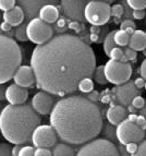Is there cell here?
<instances>
[{"mask_svg":"<svg viewBox=\"0 0 146 156\" xmlns=\"http://www.w3.org/2000/svg\"><path fill=\"white\" fill-rule=\"evenodd\" d=\"M31 67L38 89L63 96L76 92L83 79L93 76L96 58L93 48L80 37L60 34L35 47Z\"/></svg>","mask_w":146,"mask_h":156,"instance_id":"obj_1","label":"cell"},{"mask_svg":"<svg viewBox=\"0 0 146 156\" xmlns=\"http://www.w3.org/2000/svg\"><path fill=\"white\" fill-rule=\"evenodd\" d=\"M50 126L58 138L69 144H85L94 140L103 128L98 106L83 96L61 98L50 112Z\"/></svg>","mask_w":146,"mask_h":156,"instance_id":"obj_2","label":"cell"},{"mask_svg":"<svg viewBox=\"0 0 146 156\" xmlns=\"http://www.w3.org/2000/svg\"><path fill=\"white\" fill-rule=\"evenodd\" d=\"M40 117L27 104L7 105L0 114V132L9 143L21 145L31 140Z\"/></svg>","mask_w":146,"mask_h":156,"instance_id":"obj_3","label":"cell"},{"mask_svg":"<svg viewBox=\"0 0 146 156\" xmlns=\"http://www.w3.org/2000/svg\"><path fill=\"white\" fill-rule=\"evenodd\" d=\"M22 52L18 43L0 34V84H5L21 67Z\"/></svg>","mask_w":146,"mask_h":156,"instance_id":"obj_4","label":"cell"},{"mask_svg":"<svg viewBox=\"0 0 146 156\" xmlns=\"http://www.w3.org/2000/svg\"><path fill=\"white\" fill-rule=\"evenodd\" d=\"M75 156H121L115 144L106 139H94L85 143Z\"/></svg>","mask_w":146,"mask_h":156,"instance_id":"obj_5","label":"cell"},{"mask_svg":"<svg viewBox=\"0 0 146 156\" xmlns=\"http://www.w3.org/2000/svg\"><path fill=\"white\" fill-rule=\"evenodd\" d=\"M111 13L110 5L106 1H87L84 9V18L93 26H99L109 21Z\"/></svg>","mask_w":146,"mask_h":156,"instance_id":"obj_6","label":"cell"},{"mask_svg":"<svg viewBox=\"0 0 146 156\" xmlns=\"http://www.w3.org/2000/svg\"><path fill=\"white\" fill-rule=\"evenodd\" d=\"M105 76L109 83L121 85L127 83L132 76V67L129 62H121L117 60H108L104 66Z\"/></svg>","mask_w":146,"mask_h":156,"instance_id":"obj_7","label":"cell"},{"mask_svg":"<svg viewBox=\"0 0 146 156\" xmlns=\"http://www.w3.org/2000/svg\"><path fill=\"white\" fill-rule=\"evenodd\" d=\"M26 35L29 41L38 46L49 42L54 35V30L49 24L45 23L39 18H35L26 24Z\"/></svg>","mask_w":146,"mask_h":156,"instance_id":"obj_8","label":"cell"},{"mask_svg":"<svg viewBox=\"0 0 146 156\" xmlns=\"http://www.w3.org/2000/svg\"><path fill=\"white\" fill-rule=\"evenodd\" d=\"M118 141L120 142L122 145L131 143H137L143 141L145 138V131L142 130L136 123L131 122L130 120L124 119L122 122L118 125L117 130H116Z\"/></svg>","mask_w":146,"mask_h":156,"instance_id":"obj_9","label":"cell"},{"mask_svg":"<svg viewBox=\"0 0 146 156\" xmlns=\"http://www.w3.org/2000/svg\"><path fill=\"white\" fill-rule=\"evenodd\" d=\"M31 140L35 147L49 148L57 144L58 135L51 126L39 125L32 134Z\"/></svg>","mask_w":146,"mask_h":156,"instance_id":"obj_10","label":"cell"},{"mask_svg":"<svg viewBox=\"0 0 146 156\" xmlns=\"http://www.w3.org/2000/svg\"><path fill=\"white\" fill-rule=\"evenodd\" d=\"M112 93L118 103L123 107L131 105L132 99L140 95V91L135 87L133 81H128L124 84L117 85L112 89Z\"/></svg>","mask_w":146,"mask_h":156,"instance_id":"obj_11","label":"cell"},{"mask_svg":"<svg viewBox=\"0 0 146 156\" xmlns=\"http://www.w3.org/2000/svg\"><path fill=\"white\" fill-rule=\"evenodd\" d=\"M87 1H69L64 0L61 1V9L67 18L71 19L74 22L85 21L84 18V9Z\"/></svg>","mask_w":146,"mask_h":156,"instance_id":"obj_12","label":"cell"},{"mask_svg":"<svg viewBox=\"0 0 146 156\" xmlns=\"http://www.w3.org/2000/svg\"><path fill=\"white\" fill-rule=\"evenodd\" d=\"M32 107L38 115H50L55 106L54 98L49 93L37 92L32 98Z\"/></svg>","mask_w":146,"mask_h":156,"instance_id":"obj_13","label":"cell"},{"mask_svg":"<svg viewBox=\"0 0 146 156\" xmlns=\"http://www.w3.org/2000/svg\"><path fill=\"white\" fill-rule=\"evenodd\" d=\"M13 81H14V84L24 87V89L34 87L36 80H35L34 71L31 66H21L14 73Z\"/></svg>","mask_w":146,"mask_h":156,"instance_id":"obj_14","label":"cell"},{"mask_svg":"<svg viewBox=\"0 0 146 156\" xmlns=\"http://www.w3.org/2000/svg\"><path fill=\"white\" fill-rule=\"evenodd\" d=\"M29 97V91L16 84H11L7 87L5 99L10 105H23Z\"/></svg>","mask_w":146,"mask_h":156,"instance_id":"obj_15","label":"cell"},{"mask_svg":"<svg viewBox=\"0 0 146 156\" xmlns=\"http://www.w3.org/2000/svg\"><path fill=\"white\" fill-rule=\"evenodd\" d=\"M24 19L25 14L20 5H16L11 10L3 12V21L9 23L11 26H20L23 23Z\"/></svg>","mask_w":146,"mask_h":156,"instance_id":"obj_16","label":"cell"},{"mask_svg":"<svg viewBox=\"0 0 146 156\" xmlns=\"http://www.w3.org/2000/svg\"><path fill=\"white\" fill-rule=\"evenodd\" d=\"M38 18L44 21L45 23L50 24L55 23L59 20V10L55 5L52 3H48L42 7V9L39 10Z\"/></svg>","mask_w":146,"mask_h":156,"instance_id":"obj_17","label":"cell"},{"mask_svg":"<svg viewBox=\"0 0 146 156\" xmlns=\"http://www.w3.org/2000/svg\"><path fill=\"white\" fill-rule=\"evenodd\" d=\"M19 3H20L22 10L24 11V14L29 19L33 20L35 19V16H37L42 7L51 2L49 1H20Z\"/></svg>","mask_w":146,"mask_h":156,"instance_id":"obj_18","label":"cell"},{"mask_svg":"<svg viewBox=\"0 0 146 156\" xmlns=\"http://www.w3.org/2000/svg\"><path fill=\"white\" fill-rule=\"evenodd\" d=\"M125 116H127V110L121 105L111 104L110 108L106 112V117H107L108 121L115 126H118L120 122H122L125 119Z\"/></svg>","mask_w":146,"mask_h":156,"instance_id":"obj_19","label":"cell"},{"mask_svg":"<svg viewBox=\"0 0 146 156\" xmlns=\"http://www.w3.org/2000/svg\"><path fill=\"white\" fill-rule=\"evenodd\" d=\"M129 48L133 49L134 51H141L146 48V33L141 30H135L130 36L129 41Z\"/></svg>","mask_w":146,"mask_h":156,"instance_id":"obj_20","label":"cell"},{"mask_svg":"<svg viewBox=\"0 0 146 156\" xmlns=\"http://www.w3.org/2000/svg\"><path fill=\"white\" fill-rule=\"evenodd\" d=\"M52 156H75V153L70 145L65 143H58L54 146Z\"/></svg>","mask_w":146,"mask_h":156,"instance_id":"obj_21","label":"cell"},{"mask_svg":"<svg viewBox=\"0 0 146 156\" xmlns=\"http://www.w3.org/2000/svg\"><path fill=\"white\" fill-rule=\"evenodd\" d=\"M115 33H116V31H112V32H110V33H108L104 39V51L108 57H109V54H110V51H111V49H113L115 47H117V45L115 44V39H113Z\"/></svg>","mask_w":146,"mask_h":156,"instance_id":"obj_22","label":"cell"},{"mask_svg":"<svg viewBox=\"0 0 146 156\" xmlns=\"http://www.w3.org/2000/svg\"><path fill=\"white\" fill-rule=\"evenodd\" d=\"M113 39H115V44L116 45H118V46H124L125 47L127 45H129L130 36H129L128 34L125 33L124 31H121V30H119V31H116Z\"/></svg>","mask_w":146,"mask_h":156,"instance_id":"obj_23","label":"cell"},{"mask_svg":"<svg viewBox=\"0 0 146 156\" xmlns=\"http://www.w3.org/2000/svg\"><path fill=\"white\" fill-rule=\"evenodd\" d=\"M94 89V82L91 78H86L78 83V90L82 93H91Z\"/></svg>","mask_w":146,"mask_h":156,"instance_id":"obj_24","label":"cell"},{"mask_svg":"<svg viewBox=\"0 0 146 156\" xmlns=\"http://www.w3.org/2000/svg\"><path fill=\"white\" fill-rule=\"evenodd\" d=\"M93 76H94V80L96 81L98 84L105 85V84L108 83L107 79L105 76L104 66H99V67L95 68V71H94V73H93Z\"/></svg>","mask_w":146,"mask_h":156,"instance_id":"obj_25","label":"cell"},{"mask_svg":"<svg viewBox=\"0 0 146 156\" xmlns=\"http://www.w3.org/2000/svg\"><path fill=\"white\" fill-rule=\"evenodd\" d=\"M14 36L18 41L20 42H26L29 41L27 35H26V24H21L20 26H18L14 31Z\"/></svg>","mask_w":146,"mask_h":156,"instance_id":"obj_26","label":"cell"},{"mask_svg":"<svg viewBox=\"0 0 146 156\" xmlns=\"http://www.w3.org/2000/svg\"><path fill=\"white\" fill-rule=\"evenodd\" d=\"M131 9L134 10H145L146 9V0H129L127 1Z\"/></svg>","mask_w":146,"mask_h":156,"instance_id":"obj_27","label":"cell"},{"mask_svg":"<svg viewBox=\"0 0 146 156\" xmlns=\"http://www.w3.org/2000/svg\"><path fill=\"white\" fill-rule=\"evenodd\" d=\"M110 13H111L112 16H115L116 19H119L123 16L124 13V8L122 7V5L120 3H116L112 7H110Z\"/></svg>","mask_w":146,"mask_h":156,"instance_id":"obj_28","label":"cell"},{"mask_svg":"<svg viewBox=\"0 0 146 156\" xmlns=\"http://www.w3.org/2000/svg\"><path fill=\"white\" fill-rule=\"evenodd\" d=\"M16 1L14 0H0V10H2L3 12L11 10L16 7Z\"/></svg>","mask_w":146,"mask_h":156,"instance_id":"obj_29","label":"cell"},{"mask_svg":"<svg viewBox=\"0 0 146 156\" xmlns=\"http://www.w3.org/2000/svg\"><path fill=\"white\" fill-rule=\"evenodd\" d=\"M123 50L121 49V48H119V47H115L113 49H111V51H110L109 54V57L111 58L112 60H117V61H120L121 57L123 56Z\"/></svg>","mask_w":146,"mask_h":156,"instance_id":"obj_30","label":"cell"},{"mask_svg":"<svg viewBox=\"0 0 146 156\" xmlns=\"http://www.w3.org/2000/svg\"><path fill=\"white\" fill-rule=\"evenodd\" d=\"M131 105H132L134 108H136V109H141V108H143V107L145 106V99L138 95V96H135L132 99Z\"/></svg>","mask_w":146,"mask_h":156,"instance_id":"obj_31","label":"cell"},{"mask_svg":"<svg viewBox=\"0 0 146 156\" xmlns=\"http://www.w3.org/2000/svg\"><path fill=\"white\" fill-rule=\"evenodd\" d=\"M12 147L9 143H0V156H12Z\"/></svg>","mask_w":146,"mask_h":156,"instance_id":"obj_32","label":"cell"},{"mask_svg":"<svg viewBox=\"0 0 146 156\" xmlns=\"http://www.w3.org/2000/svg\"><path fill=\"white\" fill-rule=\"evenodd\" d=\"M34 152L35 150L33 146H30V145L22 146L21 151H20L18 156H34Z\"/></svg>","mask_w":146,"mask_h":156,"instance_id":"obj_33","label":"cell"},{"mask_svg":"<svg viewBox=\"0 0 146 156\" xmlns=\"http://www.w3.org/2000/svg\"><path fill=\"white\" fill-rule=\"evenodd\" d=\"M123 52H124V55L128 57V59L130 60V61H132V62H136V58H137V54H136V51H134L133 49H131V48H125L124 50H123Z\"/></svg>","mask_w":146,"mask_h":156,"instance_id":"obj_34","label":"cell"},{"mask_svg":"<svg viewBox=\"0 0 146 156\" xmlns=\"http://www.w3.org/2000/svg\"><path fill=\"white\" fill-rule=\"evenodd\" d=\"M127 29H136V24L134 23L132 20H124L120 23V30L121 31H124Z\"/></svg>","mask_w":146,"mask_h":156,"instance_id":"obj_35","label":"cell"},{"mask_svg":"<svg viewBox=\"0 0 146 156\" xmlns=\"http://www.w3.org/2000/svg\"><path fill=\"white\" fill-rule=\"evenodd\" d=\"M131 156H146V141L141 142V144L137 146L136 152Z\"/></svg>","mask_w":146,"mask_h":156,"instance_id":"obj_36","label":"cell"},{"mask_svg":"<svg viewBox=\"0 0 146 156\" xmlns=\"http://www.w3.org/2000/svg\"><path fill=\"white\" fill-rule=\"evenodd\" d=\"M34 156H52V154L49 148L37 147L34 152Z\"/></svg>","mask_w":146,"mask_h":156,"instance_id":"obj_37","label":"cell"},{"mask_svg":"<svg viewBox=\"0 0 146 156\" xmlns=\"http://www.w3.org/2000/svg\"><path fill=\"white\" fill-rule=\"evenodd\" d=\"M137 143H133V142H131V143H128V144H125L124 145V148H125V151L128 152L129 154H134L136 152V150H137Z\"/></svg>","mask_w":146,"mask_h":156,"instance_id":"obj_38","label":"cell"},{"mask_svg":"<svg viewBox=\"0 0 146 156\" xmlns=\"http://www.w3.org/2000/svg\"><path fill=\"white\" fill-rule=\"evenodd\" d=\"M135 123L138 126V127L141 128L142 130H144V131L146 130V118L144 117L143 115H141V116H137V119H136Z\"/></svg>","mask_w":146,"mask_h":156,"instance_id":"obj_39","label":"cell"},{"mask_svg":"<svg viewBox=\"0 0 146 156\" xmlns=\"http://www.w3.org/2000/svg\"><path fill=\"white\" fill-rule=\"evenodd\" d=\"M99 93L97 91H92L91 93H89V95H87V97L86 98L89 99V101H91L92 103H96V101H99Z\"/></svg>","mask_w":146,"mask_h":156,"instance_id":"obj_40","label":"cell"},{"mask_svg":"<svg viewBox=\"0 0 146 156\" xmlns=\"http://www.w3.org/2000/svg\"><path fill=\"white\" fill-rule=\"evenodd\" d=\"M146 16V12L145 10H134L132 12V16H133L135 20H142L144 19Z\"/></svg>","mask_w":146,"mask_h":156,"instance_id":"obj_41","label":"cell"},{"mask_svg":"<svg viewBox=\"0 0 146 156\" xmlns=\"http://www.w3.org/2000/svg\"><path fill=\"white\" fill-rule=\"evenodd\" d=\"M134 85L137 90H141L143 87H145V80L143 78H137L134 81Z\"/></svg>","mask_w":146,"mask_h":156,"instance_id":"obj_42","label":"cell"},{"mask_svg":"<svg viewBox=\"0 0 146 156\" xmlns=\"http://www.w3.org/2000/svg\"><path fill=\"white\" fill-rule=\"evenodd\" d=\"M140 73H141L142 78L146 80V58L142 61L141 67H140Z\"/></svg>","mask_w":146,"mask_h":156,"instance_id":"obj_43","label":"cell"},{"mask_svg":"<svg viewBox=\"0 0 146 156\" xmlns=\"http://www.w3.org/2000/svg\"><path fill=\"white\" fill-rule=\"evenodd\" d=\"M7 87L5 84H0V101L5 99V92H7Z\"/></svg>","mask_w":146,"mask_h":156,"instance_id":"obj_44","label":"cell"},{"mask_svg":"<svg viewBox=\"0 0 146 156\" xmlns=\"http://www.w3.org/2000/svg\"><path fill=\"white\" fill-rule=\"evenodd\" d=\"M0 29L2 30L3 32H9L11 29H12V26H11L9 23H7V22H5V21H3L2 23L0 24Z\"/></svg>","mask_w":146,"mask_h":156,"instance_id":"obj_45","label":"cell"},{"mask_svg":"<svg viewBox=\"0 0 146 156\" xmlns=\"http://www.w3.org/2000/svg\"><path fill=\"white\" fill-rule=\"evenodd\" d=\"M21 145H14L12 147V150H11V153H12V156H18L19 153H20V151H21Z\"/></svg>","mask_w":146,"mask_h":156,"instance_id":"obj_46","label":"cell"},{"mask_svg":"<svg viewBox=\"0 0 146 156\" xmlns=\"http://www.w3.org/2000/svg\"><path fill=\"white\" fill-rule=\"evenodd\" d=\"M136 119H137V116H136L135 114H131L128 118V120H130L131 122H133V123L136 122Z\"/></svg>","mask_w":146,"mask_h":156,"instance_id":"obj_47","label":"cell"},{"mask_svg":"<svg viewBox=\"0 0 146 156\" xmlns=\"http://www.w3.org/2000/svg\"><path fill=\"white\" fill-rule=\"evenodd\" d=\"M56 23H57L58 27H64V25H65V21L63 20V19H59V20H58Z\"/></svg>","mask_w":146,"mask_h":156,"instance_id":"obj_48","label":"cell"},{"mask_svg":"<svg viewBox=\"0 0 146 156\" xmlns=\"http://www.w3.org/2000/svg\"><path fill=\"white\" fill-rule=\"evenodd\" d=\"M135 109H136V108H134L132 105H129V106H128V110H129V112H131V114H135V112H136Z\"/></svg>","mask_w":146,"mask_h":156,"instance_id":"obj_49","label":"cell"},{"mask_svg":"<svg viewBox=\"0 0 146 156\" xmlns=\"http://www.w3.org/2000/svg\"><path fill=\"white\" fill-rule=\"evenodd\" d=\"M120 61L121 62H129V59H128V57H127V56L124 55V54H123V56L122 57H121V59H120Z\"/></svg>","mask_w":146,"mask_h":156,"instance_id":"obj_50","label":"cell"},{"mask_svg":"<svg viewBox=\"0 0 146 156\" xmlns=\"http://www.w3.org/2000/svg\"><path fill=\"white\" fill-rule=\"evenodd\" d=\"M2 109H3V104L0 101V114H1V112H2Z\"/></svg>","mask_w":146,"mask_h":156,"instance_id":"obj_51","label":"cell"},{"mask_svg":"<svg viewBox=\"0 0 146 156\" xmlns=\"http://www.w3.org/2000/svg\"><path fill=\"white\" fill-rule=\"evenodd\" d=\"M143 52H144V55H145V57H146V48H145V50H144Z\"/></svg>","mask_w":146,"mask_h":156,"instance_id":"obj_52","label":"cell"},{"mask_svg":"<svg viewBox=\"0 0 146 156\" xmlns=\"http://www.w3.org/2000/svg\"><path fill=\"white\" fill-rule=\"evenodd\" d=\"M145 90H146V82H145Z\"/></svg>","mask_w":146,"mask_h":156,"instance_id":"obj_53","label":"cell"}]
</instances>
